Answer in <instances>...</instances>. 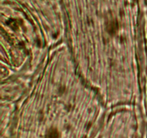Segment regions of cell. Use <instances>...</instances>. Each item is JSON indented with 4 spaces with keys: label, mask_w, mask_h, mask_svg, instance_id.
<instances>
[{
    "label": "cell",
    "mask_w": 147,
    "mask_h": 138,
    "mask_svg": "<svg viewBox=\"0 0 147 138\" xmlns=\"http://www.w3.org/2000/svg\"><path fill=\"white\" fill-rule=\"evenodd\" d=\"M45 138H59L58 131L55 128L50 129L46 134Z\"/></svg>",
    "instance_id": "1"
}]
</instances>
